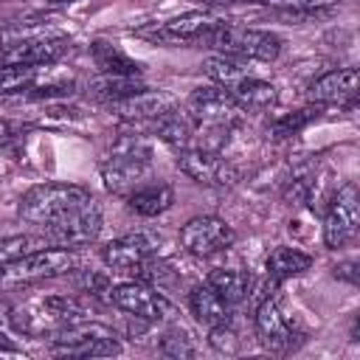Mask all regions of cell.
Masks as SVG:
<instances>
[{"instance_id":"obj_1","label":"cell","mask_w":360,"mask_h":360,"mask_svg":"<svg viewBox=\"0 0 360 360\" xmlns=\"http://www.w3.org/2000/svg\"><path fill=\"white\" fill-rule=\"evenodd\" d=\"M245 107L222 87V84H205V87H197L188 101H186V115L188 121L205 135L202 138V149H211L217 152L228 135L236 129V124L245 118Z\"/></svg>"},{"instance_id":"obj_2","label":"cell","mask_w":360,"mask_h":360,"mask_svg":"<svg viewBox=\"0 0 360 360\" xmlns=\"http://www.w3.org/2000/svg\"><path fill=\"white\" fill-rule=\"evenodd\" d=\"M101 180L115 194H129L152 172V146L141 135H118L101 158Z\"/></svg>"},{"instance_id":"obj_3","label":"cell","mask_w":360,"mask_h":360,"mask_svg":"<svg viewBox=\"0 0 360 360\" xmlns=\"http://www.w3.org/2000/svg\"><path fill=\"white\" fill-rule=\"evenodd\" d=\"M84 318H87V304H82L73 295H37L20 307H11L8 323L22 335L48 338L51 332Z\"/></svg>"},{"instance_id":"obj_4","label":"cell","mask_w":360,"mask_h":360,"mask_svg":"<svg viewBox=\"0 0 360 360\" xmlns=\"http://www.w3.org/2000/svg\"><path fill=\"white\" fill-rule=\"evenodd\" d=\"M93 194L84 186H73V183H42L34 186L22 194L20 200V217L37 228H48L53 222H59L62 217H68L70 211L82 208L84 202H90Z\"/></svg>"},{"instance_id":"obj_5","label":"cell","mask_w":360,"mask_h":360,"mask_svg":"<svg viewBox=\"0 0 360 360\" xmlns=\"http://www.w3.org/2000/svg\"><path fill=\"white\" fill-rule=\"evenodd\" d=\"M200 42L222 51L225 56H242V59H259V62H273L281 53V39L273 31L242 28L222 20L214 28H208Z\"/></svg>"},{"instance_id":"obj_6","label":"cell","mask_w":360,"mask_h":360,"mask_svg":"<svg viewBox=\"0 0 360 360\" xmlns=\"http://www.w3.org/2000/svg\"><path fill=\"white\" fill-rule=\"evenodd\" d=\"M79 267V256L68 248H39L14 262L0 264V287H20L39 278H53Z\"/></svg>"},{"instance_id":"obj_7","label":"cell","mask_w":360,"mask_h":360,"mask_svg":"<svg viewBox=\"0 0 360 360\" xmlns=\"http://www.w3.org/2000/svg\"><path fill=\"white\" fill-rule=\"evenodd\" d=\"M70 51V39L48 31H17L0 37V65H51Z\"/></svg>"},{"instance_id":"obj_8","label":"cell","mask_w":360,"mask_h":360,"mask_svg":"<svg viewBox=\"0 0 360 360\" xmlns=\"http://www.w3.org/2000/svg\"><path fill=\"white\" fill-rule=\"evenodd\" d=\"M107 298L112 307H118L121 312L135 315L141 321H163V318L174 315V307L169 304V298L143 281L115 284L107 290Z\"/></svg>"},{"instance_id":"obj_9","label":"cell","mask_w":360,"mask_h":360,"mask_svg":"<svg viewBox=\"0 0 360 360\" xmlns=\"http://www.w3.org/2000/svg\"><path fill=\"white\" fill-rule=\"evenodd\" d=\"M360 225V194L354 183H346L329 202L326 219H323V242L326 248L338 250L349 245Z\"/></svg>"},{"instance_id":"obj_10","label":"cell","mask_w":360,"mask_h":360,"mask_svg":"<svg viewBox=\"0 0 360 360\" xmlns=\"http://www.w3.org/2000/svg\"><path fill=\"white\" fill-rule=\"evenodd\" d=\"M236 239L233 228L219 217H194L180 228V245L191 256H214L225 248H231Z\"/></svg>"},{"instance_id":"obj_11","label":"cell","mask_w":360,"mask_h":360,"mask_svg":"<svg viewBox=\"0 0 360 360\" xmlns=\"http://www.w3.org/2000/svg\"><path fill=\"white\" fill-rule=\"evenodd\" d=\"M101 231V211L96 205V200L84 202L82 208L70 211L68 217H62L59 222L45 228L48 242L62 245V248H79V245H90Z\"/></svg>"},{"instance_id":"obj_12","label":"cell","mask_w":360,"mask_h":360,"mask_svg":"<svg viewBox=\"0 0 360 360\" xmlns=\"http://www.w3.org/2000/svg\"><path fill=\"white\" fill-rule=\"evenodd\" d=\"M177 166L183 174L202 186H231L236 180V169L222 160L217 152L202 149V146H186L177 152Z\"/></svg>"},{"instance_id":"obj_13","label":"cell","mask_w":360,"mask_h":360,"mask_svg":"<svg viewBox=\"0 0 360 360\" xmlns=\"http://www.w3.org/2000/svg\"><path fill=\"white\" fill-rule=\"evenodd\" d=\"M219 20L208 11H188V14H180V17H172V20H163V22H155L152 28H143L138 31L141 37L152 39V42H163V45H183V42H200L202 34L208 28H214Z\"/></svg>"},{"instance_id":"obj_14","label":"cell","mask_w":360,"mask_h":360,"mask_svg":"<svg viewBox=\"0 0 360 360\" xmlns=\"http://www.w3.org/2000/svg\"><path fill=\"white\" fill-rule=\"evenodd\" d=\"M110 110L124 124H155L166 112L177 110V98L166 90H141L135 96H127L121 101H112Z\"/></svg>"},{"instance_id":"obj_15","label":"cell","mask_w":360,"mask_h":360,"mask_svg":"<svg viewBox=\"0 0 360 360\" xmlns=\"http://www.w3.org/2000/svg\"><path fill=\"white\" fill-rule=\"evenodd\" d=\"M158 253V239L152 233H127L101 248V259L112 270H138L143 262H149Z\"/></svg>"},{"instance_id":"obj_16","label":"cell","mask_w":360,"mask_h":360,"mask_svg":"<svg viewBox=\"0 0 360 360\" xmlns=\"http://www.w3.org/2000/svg\"><path fill=\"white\" fill-rule=\"evenodd\" d=\"M253 321H256V335H259L264 349H270L276 354H284L292 349V326L284 318V312L273 295H264L259 301Z\"/></svg>"},{"instance_id":"obj_17","label":"cell","mask_w":360,"mask_h":360,"mask_svg":"<svg viewBox=\"0 0 360 360\" xmlns=\"http://www.w3.org/2000/svg\"><path fill=\"white\" fill-rule=\"evenodd\" d=\"M357 84L360 76L354 68H338L309 84V98L315 104H343L357 96Z\"/></svg>"},{"instance_id":"obj_18","label":"cell","mask_w":360,"mask_h":360,"mask_svg":"<svg viewBox=\"0 0 360 360\" xmlns=\"http://www.w3.org/2000/svg\"><path fill=\"white\" fill-rule=\"evenodd\" d=\"M188 309L191 315L202 323V326H225L231 323V315H233V304H228L211 284H197L191 292H188Z\"/></svg>"},{"instance_id":"obj_19","label":"cell","mask_w":360,"mask_h":360,"mask_svg":"<svg viewBox=\"0 0 360 360\" xmlns=\"http://www.w3.org/2000/svg\"><path fill=\"white\" fill-rule=\"evenodd\" d=\"M141 90H146V84L138 76H127V73H98L96 79L87 82V96L96 101H104V104L121 101Z\"/></svg>"},{"instance_id":"obj_20","label":"cell","mask_w":360,"mask_h":360,"mask_svg":"<svg viewBox=\"0 0 360 360\" xmlns=\"http://www.w3.org/2000/svg\"><path fill=\"white\" fill-rule=\"evenodd\" d=\"M174 202V191L169 183H141L127 194V205L141 217H158L169 211Z\"/></svg>"},{"instance_id":"obj_21","label":"cell","mask_w":360,"mask_h":360,"mask_svg":"<svg viewBox=\"0 0 360 360\" xmlns=\"http://www.w3.org/2000/svg\"><path fill=\"white\" fill-rule=\"evenodd\" d=\"M245 110H264V107H270V104H276V98H278V93H276V84H270V82H264V79H259V76H242L239 82H233L231 87H225Z\"/></svg>"},{"instance_id":"obj_22","label":"cell","mask_w":360,"mask_h":360,"mask_svg":"<svg viewBox=\"0 0 360 360\" xmlns=\"http://www.w3.org/2000/svg\"><path fill=\"white\" fill-rule=\"evenodd\" d=\"M309 267H312V259H309L304 250H298V248H287V245H284V248H276V250L267 256V262H264L267 276L276 278V281L301 276V273L309 270Z\"/></svg>"},{"instance_id":"obj_23","label":"cell","mask_w":360,"mask_h":360,"mask_svg":"<svg viewBox=\"0 0 360 360\" xmlns=\"http://www.w3.org/2000/svg\"><path fill=\"white\" fill-rule=\"evenodd\" d=\"M90 53H93V62L96 68H101V73H127V76H138L141 73V65L127 56L118 45L112 42H104V39H96L90 45Z\"/></svg>"},{"instance_id":"obj_24","label":"cell","mask_w":360,"mask_h":360,"mask_svg":"<svg viewBox=\"0 0 360 360\" xmlns=\"http://www.w3.org/2000/svg\"><path fill=\"white\" fill-rule=\"evenodd\" d=\"M205 284H211L228 304H239L250 295V287H253V278L245 273V270H211Z\"/></svg>"},{"instance_id":"obj_25","label":"cell","mask_w":360,"mask_h":360,"mask_svg":"<svg viewBox=\"0 0 360 360\" xmlns=\"http://www.w3.org/2000/svg\"><path fill=\"white\" fill-rule=\"evenodd\" d=\"M45 73L48 65H0V93H28Z\"/></svg>"},{"instance_id":"obj_26","label":"cell","mask_w":360,"mask_h":360,"mask_svg":"<svg viewBox=\"0 0 360 360\" xmlns=\"http://www.w3.org/2000/svg\"><path fill=\"white\" fill-rule=\"evenodd\" d=\"M155 132L160 135V141H166L174 152L186 149V146H194V124L188 121V115H180L177 110L174 112H166L163 118H158L155 124Z\"/></svg>"},{"instance_id":"obj_27","label":"cell","mask_w":360,"mask_h":360,"mask_svg":"<svg viewBox=\"0 0 360 360\" xmlns=\"http://www.w3.org/2000/svg\"><path fill=\"white\" fill-rule=\"evenodd\" d=\"M53 354H65V357H112V354H121V343H118V338L112 332V335H96V338L82 340V343L56 349Z\"/></svg>"},{"instance_id":"obj_28","label":"cell","mask_w":360,"mask_h":360,"mask_svg":"<svg viewBox=\"0 0 360 360\" xmlns=\"http://www.w3.org/2000/svg\"><path fill=\"white\" fill-rule=\"evenodd\" d=\"M202 70L205 76L214 82V84H222V87H231L233 82H239L242 76H248V68L242 62H236L233 56H208L202 62Z\"/></svg>"},{"instance_id":"obj_29","label":"cell","mask_w":360,"mask_h":360,"mask_svg":"<svg viewBox=\"0 0 360 360\" xmlns=\"http://www.w3.org/2000/svg\"><path fill=\"white\" fill-rule=\"evenodd\" d=\"M318 118V107H304V110H295V112H284V115H278L276 121H270V127H267V132L273 135V138H290V135H295V132H301L309 121H315Z\"/></svg>"},{"instance_id":"obj_30","label":"cell","mask_w":360,"mask_h":360,"mask_svg":"<svg viewBox=\"0 0 360 360\" xmlns=\"http://www.w3.org/2000/svg\"><path fill=\"white\" fill-rule=\"evenodd\" d=\"M48 236H31V233H17V236H6L0 239V264L6 262H14L31 250H39V248H48Z\"/></svg>"},{"instance_id":"obj_31","label":"cell","mask_w":360,"mask_h":360,"mask_svg":"<svg viewBox=\"0 0 360 360\" xmlns=\"http://www.w3.org/2000/svg\"><path fill=\"white\" fill-rule=\"evenodd\" d=\"M158 352L166 354V357H194L197 349H194L191 338L183 329H169V332H163V338L158 343Z\"/></svg>"},{"instance_id":"obj_32","label":"cell","mask_w":360,"mask_h":360,"mask_svg":"<svg viewBox=\"0 0 360 360\" xmlns=\"http://www.w3.org/2000/svg\"><path fill=\"white\" fill-rule=\"evenodd\" d=\"M208 343H211V349L219 352V354H236V352H239V338H236V332L231 329V323H225V326H211Z\"/></svg>"},{"instance_id":"obj_33","label":"cell","mask_w":360,"mask_h":360,"mask_svg":"<svg viewBox=\"0 0 360 360\" xmlns=\"http://www.w3.org/2000/svg\"><path fill=\"white\" fill-rule=\"evenodd\" d=\"M267 6H276L281 11H321L326 6H332L335 0H262Z\"/></svg>"},{"instance_id":"obj_34","label":"cell","mask_w":360,"mask_h":360,"mask_svg":"<svg viewBox=\"0 0 360 360\" xmlns=\"http://www.w3.org/2000/svg\"><path fill=\"white\" fill-rule=\"evenodd\" d=\"M335 276L343 278V281H349V284H357V262H343V264H338V267H335Z\"/></svg>"},{"instance_id":"obj_35","label":"cell","mask_w":360,"mask_h":360,"mask_svg":"<svg viewBox=\"0 0 360 360\" xmlns=\"http://www.w3.org/2000/svg\"><path fill=\"white\" fill-rule=\"evenodd\" d=\"M0 352H17V346H14L3 332H0Z\"/></svg>"},{"instance_id":"obj_36","label":"cell","mask_w":360,"mask_h":360,"mask_svg":"<svg viewBox=\"0 0 360 360\" xmlns=\"http://www.w3.org/2000/svg\"><path fill=\"white\" fill-rule=\"evenodd\" d=\"M8 315H11V307H8L6 301H0V326L8 321Z\"/></svg>"},{"instance_id":"obj_37","label":"cell","mask_w":360,"mask_h":360,"mask_svg":"<svg viewBox=\"0 0 360 360\" xmlns=\"http://www.w3.org/2000/svg\"><path fill=\"white\" fill-rule=\"evenodd\" d=\"M68 3H76V0H45V6H68Z\"/></svg>"},{"instance_id":"obj_38","label":"cell","mask_w":360,"mask_h":360,"mask_svg":"<svg viewBox=\"0 0 360 360\" xmlns=\"http://www.w3.org/2000/svg\"><path fill=\"white\" fill-rule=\"evenodd\" d=\"M256 3H262V0H256Z\"/></svg>"}]
</instances>
